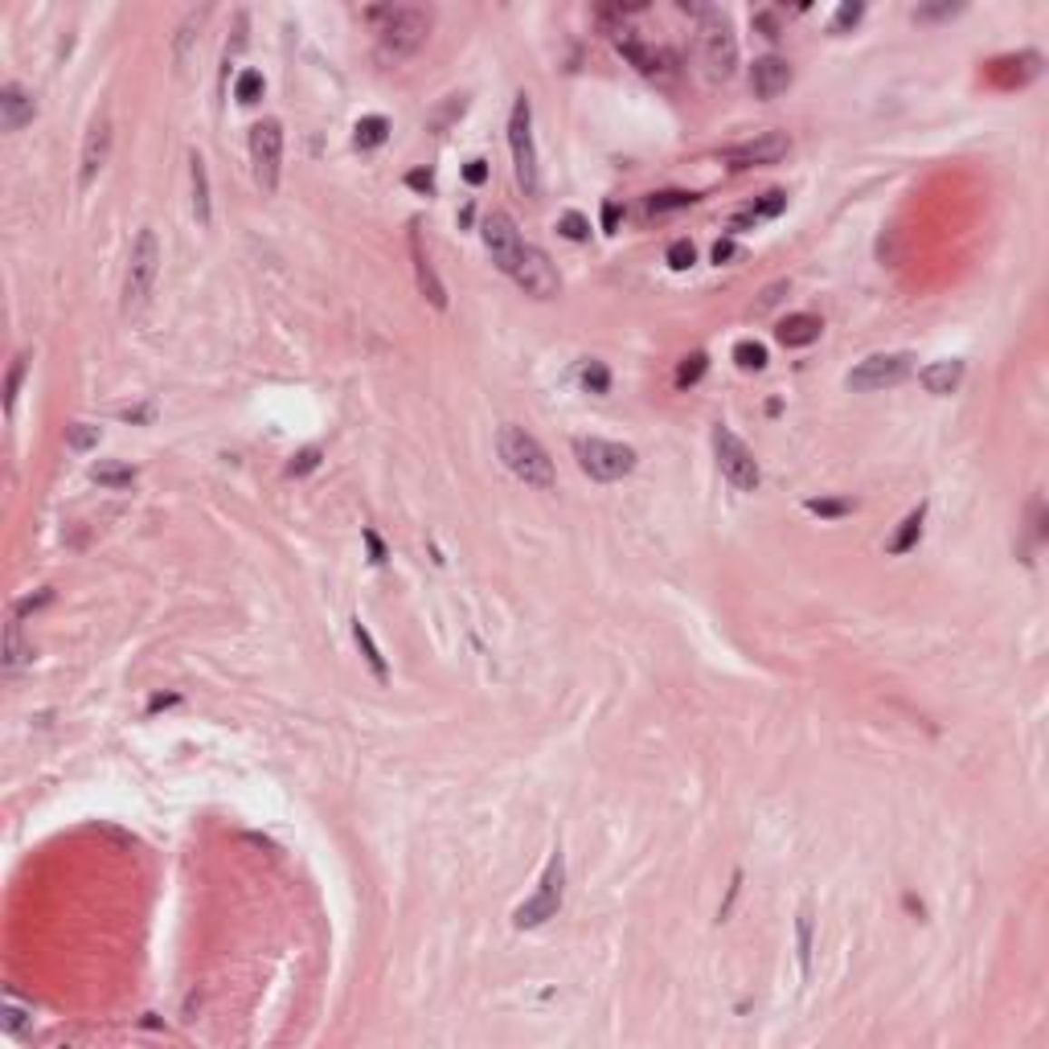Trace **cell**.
Segmentation results:
<instances>
[{
  "instance_id": "cell-23",
  "label": "cell",
  "mask_w": 1049,
  "mask_h": 1049,
  "mask_svg": "<svg viewBox=\"0 0 1049 1049\" xmlns=\"http://www.w3.org/2000/svg\"><path fill=\"white\" fill-rule=\"evenodd\" d=\"M189 177H193V218L201 226H209V218H214V209H209V172H205V160L201 156H189Z\"/></svg>"
},
{
  "instance_id": "cell-16",
  "label": "cell",
  "mask_w": 1049,
  "mask_h": 1049,
  "mask_svg": "<svg viewBox=\"0 0 1049 1049\" xmlns=\"http://www.w3.org/2000/svg\"><path fill=\"white\" fill-rule=\"evenodd\" d=\"M410 258H414L418 291H423V296L431 299V307H439V312H443V307H447V291H443V283H439L435 267H431V255H427V247H423V234H418V222L410 226Z\"/></svg>"
},
{
  "instance_id": "cell-50",
  "label": "cell",
  "mask_w": 1049,
  "mask_h": 1049,
  "mask_svg": "<svg viewBox=\"0 0 1049 1049\" xmlns=\"http://www.w3.org/2000/svg\"><path fill=\"white\" fill-rule=\"evenodd\" d=\"M725 258H733V242H730V238H722V242L714 247V263H725Z\"/></svg>"
},
{
  "instance_id": "cell-38",
  "label": "cell",
  "mask_w": 1049,
  "mask_h": 1049,
  "mask_svg": "<svg viewBox=\"0 0 1049 1049\" xmlns=\"http://www.w3.org/2000/svg\"><path fill=\"white\" fill-rule=\"evenodd\" d=\"M861 17H865V5H861V0H845V5L836 9V17H832V25H828V29H832V34H849V29H853Z\"/></svg>"
},
{
  "instance_id": "cell-45",
  "label": "cell",
  "mask_w": 1049,
  "mask_h": 1049,
  "mask_svg": "<svg viewBox=\"0 0 1049 1049\" xmlns=\"http://www.w3.org/2000/svg\"><path fill=\"white\" fill-rule=\"evenodd\" d=\"M463 177H468V185H484V180H488V164H484V160H468Z\"/></svg>"
},
{
  "instance_id": "cell-20",
  "label": "cell",
  "mask_w": 1049,
  "mask_h": 1049,
  "mask_svg": "<svg viewBox=\"0 0 1049 1049\" xmlns=\"http://www.w3.org/2000/svg\"><path fill=\"white\" fill-rule=\"evenodd\" d=\"M918 382H922V390H927V393H935V398H947V393L956 390L959 382H964V361H959V357L935 361V365H927V369L918 374Z\"/></svg>"
},
{
  "instance_id": "cell-46",
  "label": "cell",
  "mask_w": 1049,
  "mask_h": 1049,
  "mask_svg": "<svg viewBox=\"0 0 1049 1049\" xmlns=\"http://www.w3.org/2000/svg\"><path fill=\"white\" fill-rule=\"evenodd\" d=\"M951 13H959V5H938V9H914V17H918V21H930V17H951Z\"/></svg>"
},
{
  "instance_id": "cell-26",
  "label": "cell",
  "mask_w": 1049,
  "mask_h": 1049,
  "mask_svg": "<svg viewBox=\"0 0 1049 1049\" xmlns=\"http://www.w3.org/2000/svg\"><path fill=\"white\" fill-rule=\"evenodd\" d=\"M353 640H357L361 656H365V665H369V668H374V676H377V681H390V668H385L382 652H377L374 636H369V627H365V623H361V619H353Z\"/></svg>"
},
{
  "instance_id": "cell-19",
  "label": "cell",
  "mask_w": 1049,
  "mask_h": 1049,
  "mask_svg": "<svg viewBox=\"0 0 1049 1049\" xmlns=\"http://www.w3.org/2000/svg\"><path fill=\"white\" fill-rule=\"evenodd\" d=\"M820 333H824V320L811 316V312H795V316L779 320L775 341L783 345V349H808V345L820 341Z\"/></svg>"
},
{
  "instance_id": "cell-30",
  "label": "cell",
  "mask_w": 1049,
  "mask_h": 1049,
  "mask_svg": "<svg viewBox=\"0 0 1049 1049\" xmlns=\"http://www.w3.org/2000/svg\"><path fill=\"white\" fill-rule=\"evenodd\" d=\"M66 447L70 452H91V447H99V427H91V423H70L66 427Z\"/></svg>"
},
{
  "instance_id": "cell-11",
  "label": "cell",
  "mask_w": 1049,
  "mask_h": 1049,
  "mask_svg": "<svg viewBox=\"0 0 1049 1049\" xmlns=\"http://www.w3.org/2000/svg\"><path fill=\"white\" fill-rule=\"evenodd\" d=\"M792 152V140L783 136V131H762V136L746 140V144H733L722 152V160L730 164V169H767V164H779L783 156Z\"/></svg>"
},
{
  "instance_id": "cell-39",
  "label": "cell",
  "mask_w": 1049,
  "mask_h": 1049,
  "mask_svg": "<svg viewBox=\"0 0 1049 1049\" xmlns=\"http://www.w3.org/2000/svg\"><path fill=\"white\" fill-rule=\"evenodd\" d=\"M808 512H816V517H849V512H853V500H832V496H820V500H808Z\"/></svg>"
},
{
  "instance_id": "cell-10",
  "label": "cell",
  "mask_w": 1049,
  "mask_h": 1049,
  "mask_svg": "<svg viewBox=\"0 0 1049 1049\" xmlns=\"http://www.w3.org/2000/svg\"><path fill=\"white\" fill-rule=\"evenodd\" d=\"M250 164H255V180L263 193L279 189V169H283V128L275 120H263L250 128Z\"/></svg>"
},
{
  "instance_id": "cell-15",
  "label": "cell",
  "mask_w": 1049,
  "mask_h": 1049,
  "mask_svg": "<svg viewBox=\"0 0 1049 1049\" xmlns=\"http://www.w3.org/2000/svg\"><path fill=\"white\" fill-rule=\"evenodd\" d=\"M795 70L787 58H779V53H767V58H759L751 66V91L759 94V99H779V94L792 86Z\"/></svg>"
},
{
  "instance_id": "cell-37",
  "label": "cell",
  "mask_w": 1049,
  "mask_h": 1049,
  "mask_svg": "<svg viewBox=\"0 0 1049 1049\" xmlns=\"http://www.w3.org/2000/svg\"><path fill=\"white\" fill-rule=\"evenodd\" d=\"M582 385H587L590 393H607L611 390V369H607L603 361H587V365H582Z\"/></svg>"
},
{
  "instance_id": "cell-41",
  "label": "cell",
  "mask_w": 1049,
  "mask_h": 1049,
  "mask_svg": "<svg viewBox=\"0 0 1049 1049\" xmlns=\"http://www.w3.org/2000/svg\"><path fill=\"white\" fill-rule=\"evenodd\" d=\"M693 258H697V250H693L689 238H676L673 247H668V267H673V271H685V267H693Z\"/></svg>"
},
{
  "instance_id": "cell-31",
  "label": "cell",
  "mask_w": 1049,
  "mask_h": 1049,
  "mask_svg": "<svg viewBox=\"0 0 1049 1049\" xmlns=\"http://www.w3.org/2000/svg\"><path fill=\"white\" fill-rule=\"evenodd\" d=\"M705 365H709V357L705 353H689V357L676 365V385L681 390H689V385H697L701 377H705Z\"/></svg>"
},
{
  "instance_id": "cell-43",
  "label": "cell",
  "mask_w": 1049,
  "mask_h": 1049,
  "mask_svg": "<svg viewBox=\"0 0 1049 1049\" xmlns=\"http://www.w3.org/2000/svg\"><path fill=\"white\" fill-rule=\"evenodd\" d=\"M783 296H787V279L771 283V287L762 291V299H759V304H754V316H767V312H771V307H775V304H779V299H783Z\"/></svg>"
},
{
  "instance_id": "cell-28",
  "label": "cell",
  "mask_w": 1049,
  "mask_h": 1049,
  "mask_svg": "<svg viewBox=\"0 0 1049 1049\" xmlns=\"http://www.w3.org/2000/svg\"><path fill=\"white\" fill-rule=\"evenodd\" d=\"M385 136H390V120H385V115H365V120L357 123V131H353L357 148H377V144H385Z\"/></svg>"
},
{
  "instance_id": "cell-2",
  "label": "cell",
  "mask_w": 1049,
  "mask_h": 1049,
  "mask_svg": "<svg viewBox=\"0 0 1049 1049\" xmlns=\"http://www.w3.org/2000/svg\"><path fill=\"white\" fill-rule=\"evenodd\" d=\"M496 452H500L504 468H509L517 480H525L529 488H554V480H558L554 460H549L546 447H541L525 427L504 423V427L496 431Z\"/></svg>"
},
{
  "instance_id": "cell-44",
  "label": "cell",
  "mask_w": 1049,
  "mask_h": 1049,
  "mask_svg": "<svg viewBox=\"0 0 1049 1049\" xmlns=\"http://www.w3.org/2000/svg\"><path fill=\"white\" fill-rule=\"evenodd\" d=\"M0 1013H5V1016H0V1025H5V1033H17L21 1025H25V1008H21V1005H17V1000H13V996L5 1000V1008H0Z\"/></svg>"
},
{
  "instance_id": "cell-47",
  "label": "cell",
  "mask_w": 1049,
  "mask_h": 1049,
  "mask_svg": "<svg viewBox=\"0 0 1049 1049\" xmlns=\"http://www.w3.org/2000/svg\"><path fill=\"white\" fill-rule=\"evenodd\" d=\"M365 541H369V554H374V562L382 566V562H385V546L377 541V533H374V529H365Z\"/></svg>"
},
{
  "instance_id": "cell-13",
  "label": "cell",
  "mask_w": 1049,
  "mask_h": 1049,
  "mask_svg": "<svg viewBox=\"0 0 1049 1049\" xmlns=\"http://www.w3.org/2000/svg\"><path fill=\"white\" fill-rule=\"evenodd\" d=\"M512 279H517V287H525L529 296L538 299H549L558 296V287H562V279H558L554 263H549V255L541 247H529L525 242V250H520L517 267H512Z\"/></svg>"
},
{
  "instance_id": "cell-14",
  "label": "cell",
  "mask_w": 1049,
  "mask_h": 1049,
  "mask_svg": "<svg viewBox=\"0 0 1049 1049\" xmlns=\"http://www.w3.org/2000/svg\"><path fill=\"white\" fill-rule=\"evenodd\" d=\"M112 160V120L107 115H99V120L91 123V131H86L83 140V160H78V189H86L94 177L102 172V164Z\"/></svg>"
},
{
  "instance_id": "cell-35",
  "label": "cell",
  "mask_w": 1049,
  "mask_h": 1049,
  "mask_svg": "<svg viewBox=\"0 0 1049 1049\" xmlns=\"http://www.w3.org/2000/svg\"><path fill=\"white\" fill-rule=\"evenodd\" d=\"M558 230H562V238H570V242H587L590 238V222L578 214V209H566V214L558 218Z\"/></svg>"
},
{
  "instance_id": "cell-1",
  "label": "cell",
  "mask_w": 1049,
  "mask_h": 1049,
  "mask_svg": "<svg viewBox=\"0 0 1049 1049\" xmlns=\"http://www.w3.org/2000/svg\"><path fill=\"white\" fill-rule=\"evenodd\" d=\"M369 21H377V58L382 62H406L431 37V13L414 5L369 9Z\"/></svg>"
},
{
  "instance_id": "cell-40",
  "label": "cell",
  "mask_w": 1049,
  "mask_h": 1049,
  "mask_svg": "<svg viewBox=\"0 0 1049 1049\" xmlns=\"http://www.w3.org/2000/svg\"><path fill=\"white\" fill-rule=\"evenodd\" d=\"M795 927H800V967H803V976H808V964H811V910L808 906L800 910V922H795Z\"/></svg>"
},
{
  "instance_id": "cell-18",
  "label": "cell",
  "mask_w": 1049,
  "mask_h": 1049,
  "mask_svg": "<svg viewBox=\"0 0 1049 1049\" xmlns=\"http://www.w3.org/2000/svg\"><path fill=\"white\" fill-rule=\"evenodd\" d=\"M34 115H37V102H34V94H29L25 86L9 83L5 91H0V128H5V131H21Z\"/></svg>"
},
{
  "instance_id": "cell-34",
  "label": "cell",
  "mask_w": 1049,
  "mask_h": 1049,
  "mask_svg": "<svg viewBox=\"0 0 1049 1049\" xmlns=\"http://www.w3.org/2000/svg\"><path fill=\"white\" fill-rule=\"evenodd\" d=\"M733 361L743 369H754V374H759V369L767 365V349H762L759 341H738L733 345Z\"/></svg>"
},
{
  "instance_id": "cell-5",
  "label": "cell",
  "mask_w": 1049,
  "mask_h": 1049,
  "mask_svg": "<svg viewBox=\"0 0 1049 1049\" xmlns=\"http://www.w3.org/2000/svg\"><path fill=\"white\" fill-rule=\"evenodd\" d=\"M562 898H566V857H562V849H554V857H549V865H546V873H541L533 898H525V902L512 910V927L533 930V927H541V922L558 918Z\"/></svg>"
},
{
  "instance_id": "cell-48",
  "label": "cell",
  "mask_w": 1049,
  "mask_h": 1049,
  "mask_svg": "<svg viewBox=\"0 0 1049 1049\" xmlns=\"http://www.w3.org/2000/svg\"><path fill=\"white\" fill-rule=\"evenodd\" d=\"M406 185H410V189H427V193H431V185H435V180H431V172L418 169V172H410V177H406Z\"/></svg>"
},
{
  "instance_id": "cell-25",
  "label": "cell",
  "mask_w": 1049,
  "mask_h": 1049,
  "mask_svg": "<svg viewBox=\"0 0 1049 1049\" xmlns=\"http://www.w3.org/2000/svg\"><path fill=\"white\" fill-rule=\"evenodd\" d=\"M29 660H34V648L21 640V619L13 615L9 627H5V668H9V673H17V668L29 665Z\"/></svg>"
},
{
  "instance_id": "cell-8",
  "label": "cell",
  "mask_w": 1049,
  "mask_h": 1049,
  "mask_svg": "<svg viewBox=\"0 0 1049 1049\" xmlns=\"http://www.w3.org/2000/svg\"><path fill=\"white\" fill-rule=\"evenodd\" d=\"M714 455H717V468H722V476L730 480L738 492H754L762 480L759 471V460H754V452L743 443V439L733 435L730 427H722L717 423L714 427Z\"/></svg>"
},
{
  "instance_id": "cell-4",
  "label": "cell",
  "mask_w": 1049,
  "mask_h": 1049,
  "mask_svg": "<svg viewBox=\"0 0 1049 1049\" xmlns=\"http://www.w3.org/2000/svg\"><path fill=\"white\" fill-rule=\"evenodd\" d=\"M509 148H512V172L525 197L541 193V172H538V144H533V102L529 94H517L509 112Z\"/></svg>"
},
{
  "instance_id": "cell-22",
  "label": "cell",
  "mask_w": 1049,
  "mask_h": 1049,
  "mask_svg": "<svg viewBox=\"0 0 1049 1049\" xmlns=\"http://www.w3.org/2000/svg\"><path fill=\"white\" fill-rule=\"evenodd\" d=\"M209 21V9H197L185 17V25L177 29V42H172V62H177V70H185L189 53H193V42H201V25Z\"/></svg>"
},
{
  "instance_id": "cell-36",
  "label": "cell",
  "mask_w": 1049,
  "mask_h": 1049,
  "mask_svg": "<svg viewBox=\"0 0 1049 1049\" xmlns=\"http://www.w3.org/2000/svg\"><path fill=\"white\" fill-rule=\"evenodd\" d=\"M234 99H238V102L263 99V74H258V70H242L238 83H234Z\"/></svg>"
},
{
  "instance_id": "cell-6",
  "label": "cell",
  "mask_w": 1049,
  "mask_h": 1049,
  "mask_svg": "<svg viewBox=\"0 0 1049 1049\" xmlns=\"http://www.w3.org/2000/svg\"><path fill=\"white\" fill-rule=\"evenodd\" d=\"M156 271H160V242L152 230H140L131 242V258H128V275H123V316H140L152 296Z\"/></svg>"
},
{
  "instance_id": "cell-7",
  "label": "cell",
  "mask_w": 1049,
  "mask_h": 1049,
  "mask_svg": "<svg viewBox=\"0 0 1049 1049\" xmlns=\"http://www.w3.org/2000/svg\"><path fill=\"white\" fill-rule=\"evenodd\" d=\"M574 455H578L582 471H587L590 480H603V484H611V480H623L627 471L636 468V452L627 443H615V439H598V435H582L574 439Z\"/></svg>"
},
{
  "instance_id": "cell-27",
  "label": "cell",
  "mask_w": 1049,
  "mask_h": 1049,
  "mask_svg": "<svg viewBox=\"0 0 1049 1049\" xmlns=\"http://www.w3.org/2000/svg\"><path fill=\"white\" fill-rule=\"evenodd\" d=\"M693 201H697V193H685V189H665V193H652L644 209H648L652 218H660V214H676V209H689Z\"/></svg>"
},
{
  "instance_id": "cell-32",
  "label": "cell",
  "mask_w": 1049,
  "mask_h": 1049,
  "mask_svg": "<svg viewBox=\"0 0 1049 1049\" xmlns=\"http://www.w3.org/2000/svg\"><path fill=\"white\" fill-rule=\"evenodd\" d=\"M25 369H29V353H17L9 365V377H5V410H9V414H13V406H17V390H21Z\"/></svg>"
},
{
  "instance_id": "cell-24",
  "label": "cell",
  "mask_w": 1049,
  "mask_h": 1049,
  "mask_svg": "<svg viewBox=\"0 0 1049 1049\" xmlns=\"http://www.w3.org/2000/svg\"><path fill=\"white\" fill-rule=\"evenodd\" d=\"M922 520H927V504H918L914 512H906V520L898 525V533L889 538V554H906V549H914L918 546V538H922Z\"/></svg>"
},
{
  "instance_id": "cell-29",
  "label": "cell",
  "mask_w": 1049,
  "mask_h": 1049,
  "mask_svg": "<svg viewBox=\"0 0 1049 1049\" xmlns=\"http://www.w3.org/2000/svg\"><path fill=\"white\" fill-rule=\"evenodd\" d=\"M91 480H99V484H107V488H128L131 480H136V471L128 468V463H94L91 468Z\"/></svg>"
},
{
  "instance_id": "cell-49",
  "label": "cell",
  "mask_w": 1049,
  "mask_h": 1049,
  "mask_svg": "<svg viewBox=\"0 0 1049 1049\" xmlns=\"http://www.w3.org/2000/svg\"><path fill=\"white\" fill-rule=\"evenodd\" d=\"M615 226H619V205L607 201L603 205V230H615Z\"/></svg>"
},
{
  "instance_id": "cell-17",
  "label": "cell",
  "mask_w": 1049,
  "mask_h": 1049,
  "mask_svg": "<svg viewBox=\"0 0 1049 1049\" xmlns=\"http://www.w3.org/2000/svg\"><path fill=\"white\" fill-rule=\"evenodd\" d=\"M1041 74V53L1025 50V53H1008V58H996L988 62V78L996 86H1005V91H1013V86H1025L1029 78Z\"/></svg>"
},
{
  "instance_id": "cell-9",
  "label": "cell",
  "mask_w": 1049,
  "mask_h": 1049,
  "mask_svg": "<svg viewBox=\"0 0 1049 1049\" xmlns=\"http://www.w3.org/2000/svg\"><path fill=\"white\" fill-rule=\"evenodd\" d=\"M914 374V357L910 353H873V357L857 361V369H849L845 385L857 393H873V390H889V385H902Z\"/></svg>"
},
{
  "instance_id": "cell-33",
  "label": "cell",
  "mask_w": 1049,
  "mask_h": 1049,
  "mask_svg": "<svg viewBox=\"0 0 1049 1049\" xmlns=\"http://www.w3.org/2000/svg\"><path fill=\"white\" fill-rule=\"evenodd\" d=\"M787 209V193L783 189H771V193H762V201H754L746 214L754 218V222H762V218H779Z\"/></svg>"
},
{
  "instance_id": "cell-3",
  "label": "cell",
  "mask_w": 1049,
  "mask_h": 1049,
  "mask_svg": "<svg viewBox=\"0 0 1049 1049\" xmlns=\"http://www.w3.org/2000/svg\"><path fill=\"white\" fill-rule=\"evenodd\" d=\"M701 17V62L709 83H730L738 70V37L722 9H693Z\"/></svg>"
},
{
  "instance_id": "cell-21",
  "label": "cell",
  "mask_w": 1049,
  "mask_h": 1049,
  "mask_svg": "<svg viewBox=\"0 0 1049 1049\" xmlns=\"http://www.w3.org/2000/svg\"><path fill=\"white\" fill-rule=\"evenodd\" d=\"M619 50L627 53V58L636 62V70H644V74H665V70L673 66V53H668V50H652V45H640L636 37H619Z\"/></svg>"
},
{
  "instance_id": "cell-12",
  "label": "cell",
  "mask_w": 1049,
  "mask_h": 1049,
  "mask_svg": "<svg viewBox=\"0 0 1049 1049\" xmlns=\"http://www.w3.org/2000/svg\"><path fill=\"white\" fill-rule=\"evenodd\" d=\"M480 234H484V247H488V255H492V263L500 267L504 275H512L520 250H525V242H520V234H517V222H512L504 209H492V214L484 218V226H480Z\"/></svg>"
},
{
  "instance_id": "cell-42",
  "label": "cell",
  "mask_w": 1049,
  "mask_h": 1049,
  "mask_svg": "<svg viewBox=\"0 0 1049 1049\" xmlns=\"http://www.w3.org/2000/svg\"><path fill=\"white\" fill-rule=\"evenodd\" d=\"M320 463V447H304V452L296 455V460L287 463V476H307V471Z\"/></svg>"
}]
</instances>
